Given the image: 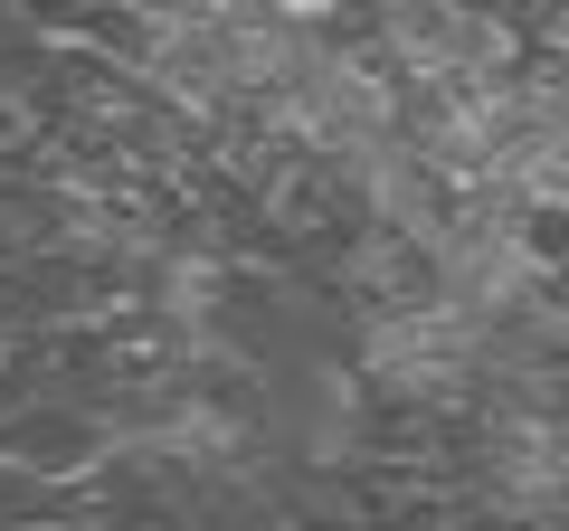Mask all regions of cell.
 Returning <instances> with one entry per match:
<instances>
[{
    "label": "cell",
    "mask_w": 569,
    "mask_h": 531,
    "mask_svg": "<svg viewBox=\"0 0 569 531\" xmlns=\"http://www.w3.org/2000/svg\"><path fill=\"white\" fill-rule=\"evenodd\" d=\"M48 133H58V104H48L29 77H0V162L48 152Z\"/></svg>",
    "instance_id": "1"
},
{
    "label": "cell",
    "mask_w": 569,
    "mask_h": 531,
    "mask_svg": "<svg viewBox=\"0 0 569 531\" xmlns=\"http://www.w3.org/2000/svg\"><path fill=\"white\" fill-rule=\"evenodd\" d=\"M104 531H200L190 512H123V522H104Z\"/></svg>",
    "instance_id": "2"
}]
</instances>
